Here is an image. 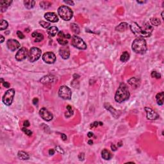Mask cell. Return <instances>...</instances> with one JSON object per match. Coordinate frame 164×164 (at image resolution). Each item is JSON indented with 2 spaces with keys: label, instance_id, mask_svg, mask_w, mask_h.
<instances>
[{
  "label": "cell",
  "instance_id": "6da1fadb",
  "mask_svg": "<svg viewBox=\"0 0 164 164\" xmlns=\"http://www.w3.org/2000/svg\"><path fill=\"white\" fill-rule=\"evenodd\" d=\"M131 32L133 33L135 36L138 38H143L150 37L153 31V28L152 26L148 23H145L143 27L139 26V24L136 23H133L130 26Z\"/></svg>",
  "mask_w": 164,
  "mask_h": 164
},
{
  "label": "cell",
  "instance_id": "7a4b0ae2",
  "mask_svg": "<svg viewBox=\"0 0 164 164\" xmlns=\"http://www.w3.org/2000/svg\"><path fill=\"white\" fill-rule=\"evenodd\" d=\"M130 91L127 85L124 83H121L117 90L115 95V100L118 103H122L128 100L130 98Z\"/></svg>",
  "mask_w": 164,
  "mask_h": 164
},
{
  "label": "cell",
  "instance_id": "3957f363",
  "mask_svg": "<svg viewBox=\"0 0 164 164\" xmlns=\"http://www.w3.org/2000/svg\"><path fill=\"white\" fill-rule=\"evenodd\" d=\"M132 50L137 54L145 53L147 51V45L144 38H135L132 43Z\"/></svg>",
  "mask_w": 164,
  "mask_h": 164
},
{
  "label": "cell",
  "instance_id": "277c9868",
  "mask_svg": "<svg viewBox=\"0 0 164 164\" xmlns=\"http://www.w3.org/2000/svg\"><path fill=\"white\" fill-rule=\"evenodd\" d=\"M58 13L60 17L64 21H69L73 16V12L67 6H61L58 9Z\"/></svg>",
  "mask_w": 164,
  "mask_h": 164
},
{
  "label": "cell",
  "instance_id": "5b68a950",
  "mask_svg": "<svg viewBox=\"0 0 164 164\" xmlns=\"http://www.w3.org/2000/svg\"><path fill=\"white\" fill-rule=\"evenodd\" d=\"M42 51L39 48L36 47H32L28 53V59L31 62H34L37 61L41 56Z\"/></svg>",
  "mask_w": 164,
  "mask_h": 164
},
{
  "label": "cell",
  "instance_id": "8992f818",
  "mask_svg": "<svg viewBox=\"0 0 164 164\" xmlns=\"http://www.w3.org/2000/svg\"><path fill=\"white\" fill-rule=\"evenodd\" d=\"M71 44L74 47L79 49V50H83L86 49V45L83 40L77 35H73L72 37Z\"/></svg>",
  "mask_w": 164,
  "mask_h": 164
},
{
  "label": "cell",
  "instance_id": "52a82bcc",
  "mask_svg": "<svg viewBox=\"0 0 164 164\" xmlns=\"http://www.w3.org/2000/svg\"><path fill=\"white\" fill-rule=\"evenodd\" d=\"M15 95V90L14 89H10L8 90L4 94L2 98V101L6 106L11 105Z\"/></svg>",
  "mask_w": 164,
  "mask_h": 164
},
{
  "label": "cell",
  "instance_id": "ba28073f",
  "mask_svg": "<svg viewBox=\"0 0 164 164\" xmlns=\"http://www.w3.org/2000/svg\"><path fill=\"white\" fill-rule=\"evenodd\" d=\"M59 95L61 98L64 99H71L72 92L71 89L65 85L61 86L59 90Z\"/></svg>",
  "mask_w": 164,
  "mask_h": 164
},
{
  "label": "cell",
  "instance_id": "9c48e42d",
  "mask_svg": "<svg viewBox=\"0 0 164 164\" xmlns=\"http://www.w3.org/2000/svg\"><path fill=\"white\" fill-rule=\"evenodd\" d=\"M58 36H59V38H57V41L62 46H66L68 43L67 39H69V38L71 37L70 34H65L62 31H60L59 32Z\"/></svg>",
  "mask_w": 164,
  "mask_h": 164
},
{
  "label": "cell",
  "instance_id": "30bf717a",
  "mask_svg": "<svg viewBox=\"0 0 164 164\" xmlns=\"http://www.w3.org/2000/svg\"><path fill=\"white\" fill-rule=\"evenodd\" d=\"M42 60L46 64H52L56 61V56L52 52H46L42 56Z\"/></svg>",
  "mask_w": 164,
  "mask_h": 164
},
{
  "label": "cell",
  "instance_id": "8fae6325",
  "mask_svg": "<svg viewBox=\"0 0 164 164\" xmlns=\"http://www.w3.org/2000/svg\"><path fill=\"white\" fill-rule=\"evenodd\" d=\"M39 115L41 118L43 119L44 121H50L53 119V114L49 112L46 108H42L39 111Z\"/></svg>",
  "mask_w": 164,
  "mask_h": 164
},
{
  "label": "cell",
  "instance_id": "7c38bea8",
  "mask_svg": "<svg viewBox=\"0 0 164 164\" xmlns=\"http://www.w3.org/2000/svg\"><path fill=\"white\" fill-rule=\"evenodd\" d=\"M28 55V50L26 47H21L19 51L17 52L15 55V59L17 61H22L26 59Z\"/></svg>",
  "mask_w": 164,
  "mask_h": 164
},
{
  "label": "cell",
  "instance_id": "4fadbf2b",
  "mask_svg": "<svg viewBox=\"0 0 164 164\" xmlns=\"http://www.w3.org/2000/svg\"><path fill=\"white\" fill-rule=\"evenodd\" d=\"M147 115V119L149 120H156L159 118V115L152 108L149 107H145L144 108Z\"/></svg>",
  "mask_w": 164,
  "mask_h": 164
},
{
  "label": "cell",
  "instance_id": "5bb4252c",
  "mask_svg": "<svg viewBox=\"0 0 164 164\" xmlns=\"http://www.w3.org/2000/svg\"><path fill=\"white\" fill-rule=\"evenodd\" d=\"M6 46L10 51H15L20 47L21 44L17 40L9 39L6 42Z\"/></svg>",
  "mask_w": 164,
  "mask_h": 164
},
{
  "label": "cell",
  "instance_id": "9a60e30c",
  "mask_svg": "<svg viewBox=\"0 0 164 164\" xmlns=\"http://www.w3.org/2000/svg\"><path fill=\"white\" fill-rule=\"evenodd\" d=\"M59 54L64 59H68L70 56V50L67 46H62L59 50Z\"/></svg>",
  "mask_w": 164,
  "mask_h": 164
},
{
  "label": "cell",
  "instance_id": "2e32d148",
  "mask_svg": "<svg viewBox=\"0 0 164 164\" xmlns=\"http://www.w3.org/2000/svg\"><path fill=\"white\" fill-rule=\"evenodd\" d=\"M44 18L51 23H56L59 21V17L54 12H47L44 14Z\"/></svg>",
  "mask_w": 164,
  "mask_h": 164
},
{
  "label": "cell",
  "instance_id": "e0dca14e",
  "mask_svg": "<svg viewBox=\"0 0 164 164\" xmlns=\"http://www.w3.org/2000/svg\"><path fill=\"white\" fill-rule=\"evenodd\" d=\"M55 81H56V77L55 76L47 75L42 77L41 79V80H40V82L42 83L47 85V84H51L53 83H55Z\"/></svg>",
  "mask_w": 164,
  "mask_h": 164
},
{
  "label": "cell",
  "instance_id": "ac0fdd59",
  "mask_svg": "<svg viewBox=\"0 0 164 164\" xmlns=\"http://www.w3.org/2000/svg\"><path fill=\"white\" fill-rule=\"evenodd\" d=\"M104 107H105L106 109L108 110V111H110V112H111V113H112V114L114 116L115 118H117V117L119 116L120 113H119L118 111H117L116 110H115L114 108H113V107H112V106H111L110 104H109V103H106L105 104H104Z\"/></svg>",
  "mask_w": 164,
  "mask_h": 164
},
{
  "label": "cell",
  "instance_id": "d6986e66",
  "mask_svg": "<svg viewBox=\"0 0 164 164\" xmlns=\"http://www.w3.org/2000/svg\"><path fill=\"white\" fill-rule=\"evenodd\" d=\"M12 1H0V10L1 12L6 11L7 8L11 5Z\"/></svg>",
  "mask_w": 164,
  "mask_h": 164
},
{
  "label": "cell",
  "instance_id": "ffe728a7",
  "mask_svg": "<svg viewBox=\"0 0 164 164\" xmlns=\"http://www.w3.org/2000/svg\"><path fill=\"white\" fill-rule=\"evenodd\" d=\"M129 25L128 23H121V24H119L117 27L115 28V30L117 31V32H125L126 30H127L129 28Z\"/></svg>",
  "mask_w": 164,
  "mask_h": 164
},
{
  "label": "cell",
  "instance_id": "44dd1931",
  "mask_svg": "<svg viewBox=\"0 0 164 164\" xmlns=\"http://www.w3.org/2000/svg\"><path fill=\"white\" fill-rule=\"evenodd\" d=\"M32 37L35 38V42H38L42 41L44 39V35L43 34L41 33H38L37 32H34L33 33H32Z\"/></svg>",
  "mask_w": 164,
  "mask_h": 164
},
{
  "label": "cell",
  "instance_id": "7402d4cb",
  "mask_svg": "<svg viewBox=\"0 0 164 164\" xmlns=\"http://www.w3.org/2000/svg\"><path fill=\"white\" fill-rule=\"evenodd\" d=\"M59 32V29L56 26H51L47 29V33H48L49 35L51 36V37H55Z\"/></svg>",
  "mask_w": 164,
  "mask_h": 164
},
{
  "label": "cell",
  "instance_id": "603a6c76",
  "mask_svg": "<svg viewBox=\"0 0 164 164\" xmlns=\"http://www.w3.org/2000/svg\"><path fill=\"white\" fill-rule=\"evenodd\" d=\"M163 99H164V93L163 92L158 93L156 95V100H157V104L158 105H162L163 104Z\"/></svg>",
  "mask_w": 164,
  "mask_h": 164
},
{
  "label": "cell",
  "instance_id": "cb8c5ba5",
  "mask_svg": "<svg viewBox=\"0 0 164 164\" xmlns=\"http://www.w3.org/2000/svg\"><path fill=\"white\" fill-rule=\"evenodd\" d=\"M101 156L103 157V159L106 160H108L111 159L112 157V154L107 149H103L101 152Z\"/></svg>",
  "mask_w": 164,
  "mask_h": 164
},
{
  "label": "cell",
  "instance_id": "d4e9b609",
  "mask_svg": "<svg viewBox=\"0 0 164 164\" xmlns=\"http://www.w3.org/2000/svg\"><path fill=\"white\" fill-rule=\"evenodd\" d=\"M128 83L130 85H131V86L136 88V87H138V86H139V84H140V80L137 78H131V79H130L128 80Z\"/></svg>",
  "mask_w": 164,
  "mask_h": 164
},
{
  "label": "cell",
  "instance_id": "484cf974",
  "mask_svg": "<svg viewBox=\"0 0 164 164\" xmlns=\"http://www.w3.org/2000/svg\"><path fill=\"white\" fill-rule=\"evenodd\" d=\"M17 156L19 158L23 160H28L30 158V156L28 155V153L23 151H20L18 152Z\"/></svg>",
  "mask_w": 164,
  "mask_h": 164
},
{
  "label": "cell",
  "instance_id": "4316f807",
  "mask_svg": "<svg viewBox=\"0 0 164 164\" xmlns=\"http://www.w3.org/2000/svg\"><path fill=\"white\" fill-rule=\"evenodd\" d=\"M24 4L26 8L31 9L34 7L35 1H33V0H26V1H24Z\"/></svg>",
  "mask_w": 164,
  "mask_h": 164
},
{
  "label": "cell",
  "instance_id": "83f0119b",
  "mask_svg": "<svg viewBox=\"0 0 164 164\" xmlns=\"http://www.w3.org/2000/svg\"><path fill=\"white\" fill-rule=\"evenodd\" d=\"M129 59H130V55H129V53L127 51H124V52L121 55L120 60H121V61L122 62H127L128 60H129Z\"/></svg>",
  "mask_w": 164,
  "mask_h": 164
},
{
  "label": "cell",
  "instance_id": "f1b7e54d",
  "mask_svg": "<svg viewBox=\"0 0 164 164\" xmlns=\"http://www.w3.org/2000/svg\"><path fill=\"white\" fill-rule=\"evenodd\" d=\"M41 7L43 9H47L51 6V3L47 1H43L40 3Z\"/></svg>",
  "mask_w": 164,
  "mask_h": 164
},
{
  "label": "cell",
  "instance_id": "f546056e",
  "mask_svg": "<svg viewBox=\"0 0 164 164\" xmlns=\"http://www.w3.org/2000/svg\"><path fill=\"white\" fill-rule=\"evenodd\" d=\"M66 108L67 110V112L65 113V116L67 118H69V117H71L73 115V110L72 109V107L70 105H67Z\"/></svg>",
  "mask_w": 164,
  "mask_h": 164
},
{
  "label": "cell",
  "instance_id": "4dcf8cb0",
  "mask_svg": "<svg viewBox=\"0 0 164 164\" xmlns=\"http://www.w3.org/2000/svg\"><path fill=\"white\" fill-rule=\"evenodd\" d=\"M71 28L75 34H79L80 33V28L77 24L73 23V24H71Z\"/></svg>",
  "mask_w": 164,
  "mask_h": 164
},
{
  "label": "cell",
  "instance_id": "1f68e13d",
  "mask_svg": "<svg viewBox=\"0 0 164 164\" xmlns=\"http://www.w3.org/2000/svg\"><path fill=\"white\" fill-rule=\"evenodd\" d=\"M150 21H151V23L154 26H157L160 25L161 23L160 22V20L158 18H157V17H153V18H151L150 19Z\"/></svg>",
  "mask_w": 164,
  "mask_h": 164
},
{
  "label": "cell",
  "instance_id": "d6a6232c",
  "mask_svg": "<svg viewBox=\"0 0 164 164\" xmlns=\"http://www.w3.org/2000/svg\"><path fill=\"white\" fill-rule=\"evenodd\" d=\"M8 22L6 20H2L0 23V30L1 31L6 30L8 28Z\"/></svg>",
  "mask_w": 164,
  "mask_h": 164
},
{
  "label": "cell",
  "instance_id": "836d02e7",
  "mask_svg": "<svg viewBox=\"0 0 164 164\" xmlns=\"http://www.w3.org/2000/svg\"><path fill=\"white\" fill-rule=\"evenodd\" d=\"M39 24L43 27L44 28H49L50 26V23H47V22L44 21H41L39 22Z\"/></svg>",
  "mask_w": 164,
  "mask_h": 164
},
{
  "label": "cell",
  "instance_id": "e575fe53",
  "mask_svg": "<svg viewBox=\"0 0 164 164\" xmlns=\"http://www.w3.org/2000/svg\"><path fill=\"white\" fill-rule=\"evenodd\" d=\"M151 76L153 77V78H157V79H160V78H161V74H160V73H157V71H153L151 73Z\"/></svg>",
  "mask_w": 164,
  "mask_h": 164
},
{
  "label": "cell",
  "instance_id": "d590c367",
  "mask_svg": "<svg viewBox=\"0 0 164 164\" xmlns=\"http://www.w3.org/2000/svg\"><path fill=\"white\" fill-rule=\"evenodd\" d=\"M22 131H23V132H24V133L26 134V135H28V136L30 137L32 135V131H31V130H28L27 128H22Z\"/></svg>",
  "mask_w": 164,
  "mask_h": 164
},
{
  "label": "cell",
  "instance_id": "8d00e7d4",
  "mask_svg": "<svg viewBox=\"0 0 164 164\" xmlns=\"http://www.w3.org/2000/svg\"><path fill=\"white\" fill-rule=\"evenodd\" d=\"M103 124V122H94L90 124V127L91 128H96V127H98L99 125L102 126Z\"/></svg>",
  "mask_w": 164,
  "mask_h": 164
},
{
  "label": "cell",
  "instance_id": "74e56055",
  "mask_svg": "<svg viewBox=\"0 0 164 164\" xmlns=\"http://www.w3.org/2000/svg\"><path fill=\"white\" fill-rule=\"evenodd\" d=\"M55 150H56L58 153H61V154H64V150H63L62 148L60 146H56V148H55Z\"/></svg>",
  "mask_w": 164,
  "mask_h": 164
},
{
  "label": "cell",
  "instance_id": "f35d334b",
  "mask_svg": "<svg viewBox=\"0 0 164 164\" xmlns=\"http://www.w3.org/2000/svg\"><path fill=\"white\" fill-rule=\"evenodd\" d=\"M17 35L18 37H19V38H21V39H23V38H24V34H23L21 31H17Z\"/></svg>",
  "mask_w": 164,
  "mask_h": 164
},
{
  "label": "cell",
  "instance_id": "ab89813d",
  "mask_svg": "<svg viewBox=\"0 0 164 164\" xmlns=\"http://www.w3.org/2000/svg\"><path fill=\"white\" fill-rule=\"evenodd\" d=\"M64 2L65 3L67 4V5H74V1H64Z\"/></svg>",
  "mask_w": 164,
  "mask_h": 164
},
{
  "label": "cell",
  "instance_id": "60d3db41",
  "mask_svg": "<svg viewBox=\"0 0 164 164\" xmlns=\"http://www.w3.org/2000/svg\"><path fill=\"white\" fill-rule=\"evenodd\" d=\"M84 157H85V155L84 153H80V154L78 155V158H79L80 160H84Z\"/></svg>",
  "mask_w": 164,
  "mask_h": 164
},
{
  "label": "cell",
  "instance_id": "b9f144b4",
  "mask_svg": "<svg viewBox=\"0 0 164 164\" xmlns=\"http://www.w3.org/2000/svg\"><path fill=\"white\" fill-rule=\"evenodd\" d=\"M23 125H24V127L27 128V127H28V126H30V124L29 121H25L24 122V123H23Z\"/></svg>",
  "mask_w": 164,
  "mask_h": 164
},
{
  "label": "cell",
  "instance_id": "7bdbcfd3",
  "mask_svg": "<svg viewBox=\"0 0 164 164\" xmlns=\"http://www.w3.org/2000/svg\"><path fill=\"white\" fill-rule=\"evenodd\" d=\"M2 83H3V86H5V87H6V88H9V87H10V84H9L8 82H3Z\"/></svg>",
  "mask_w": 164,
  "mask_h": 164
},
{
  "label": "cell",
  "instance_id": "ee69618b",
  "mask_svg": "<svg viewBox=\"0 0 164 164\" xmlns=\"http://www.w3.org/2000/svg\"><path fill=\"white\" fill-rule=\"evenodd\" d=\"M111 149H112V150L113 151H117V147L114 145V144H112V145H111Z\"/></svg>",
  "mask_w": 164,
  "mask_h": 164
},
{
  "label": "cell",
  "instance_id": "f6af8a7d",
  "mask_svg": "<svg viewBox=\"0 0 164 164\" xmlns=\"http://www.w3.org/2000/svg\"><path fill=\"white\" fill-rule=\"evenodd\" d=\"M33 104H35V105H36V104H37V103H38V99H37V98H34V99H33Z\"/></svg>",
  "mask_w": 164,
  "mask_h": 164
},
{
  "label": "cell",
  "instance_id": "bcb514c9",
  "mask_svg": "<svg viewBox=\"0 0 164 164\" xmlns=\"http://www.w3.org/2000/svg\"><path fill=\"white\" fill-rule=\"evenodd\" d=\"M61 137L62 139L63 140H67V136L64 133H61Z\"/></svg>",
  "mask_w": 164,
  "mask_h": 164
},
{
  "label": "cell",
  "instance_id": "7dc6e473",
  "mask_svg": "<svg viewBox=\"0 0 164 164\" xmlns=\"http://www.w3.org/2000/svg\"><path fill=\"white\" fill-rule=\"evenodd\" d=\"M49 154H50V155H53L55 154V150L53 149H50L49 150Z\"/></svg>",
  "mask_w": 164,
  "mask_h": 164
},
{
  "label": "cell",
  "instance_id": "c3c4849f",
  "mask_svg": "<svg viewBox=\"0 0 164 164\" xmlns=\"http://www.w3.org/2000/svg\"><path fill=\"white\" fill-rule=\"evenodd\" d=\"M93 135H94V134H93V133H92V132H89V133L87 134V136H88V137H89V138L92 137Z\"/></svg>",
  "mask_w": 164,
  "mask_h": 164
},
{
  "label": "cell",
  "instance_id": "681fc988",
  "mask_svg": "<svg viewBox=\"0 0 164 164\" xmlns=\"http://www.w3.org/2000/svg\"><path fill=\"white\" fill-rule=\"evenodd\" d=\"M0 37H1V43H3V42H4V41H5V38H4V37L3 35H0Z\"/></svg>",
  "mask_w": 164,
  "mask_h": 164
},
{
  "label": "cell",
  "instance_id": "f907efd6",
  "mask_svg": "<svg viewBox=\"0 0 164 164\" xmlns=\"http://www.w3.org/2000/svg\"><path fill=\"white\" fill-rule=\"evenodd\" d=\"M88 144H89V145H92V144H93V141L92 140H89V141H88Z\"/></svg>",
  "mask_w": 164,
  "mask_h": 164
},
{
  "label": "cell",
  "instance_id": "816d5d0a",
  "mask_svg": "<svg viewBox=\"0 0 164 164\" xmlns=\"http://www.w3.org/2000/svg\"><path fill=\"white\" fill-rule=\"evenodd\" d=\"M117 146H118V147H121L122 146V142H118V144H117Z\"/></svg>",
  "mask_w": 164,
  "mask_h": 164
},
{
  "label": "cell",
  "instance_id": "f5cc1de1",
  "mask_svg": "<svg viewBox=\"0 0 164 164\" xmlns=\"http://www.w3.org/2000/svg\"><path fill=\"white\" fill-rule=\"evenodd\" d=\"M137 2L138 3H146V1H137Z\"/></svg>",
  "mask_w": 164,
  "mask_h": 164
},
{
  "label": "cell",
  "instance_id": "db71d44e",
  "mask_svg": "<svg viewBox=\"0 0 164 164\" xmlns=\"http://www.w3.org/2000/svg\"><path fill=\"white\" fill-rule=\"evenodd\" d=\"M163 12H162V19H163Z\"/></svg>",
  "mask_w": 164,
  "mask_h": 164
}]
</instances>
